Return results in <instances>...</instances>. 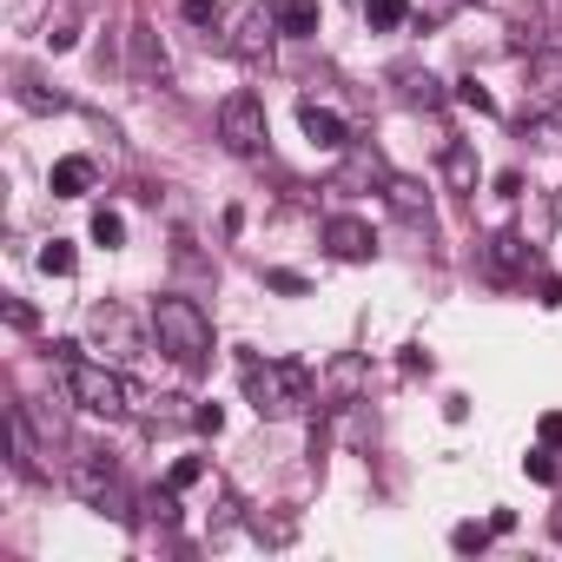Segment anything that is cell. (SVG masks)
<instances>
[{"label": "cell", "mask_w": 562, "mask_h": 562, "mask_svg": "<svg viewBox=\"0 0 562 562\" xmlns=\"http://www.w3.org/2000/svg\"><path fill=\"white\" fill-rule=\"evenodd\" d=\"M93 186V159H60L54 166V199H80Z\"/></svg>", "instance_id": "d6986e66"}, {"label": "cell", "mask_w": 562, "mask_h": 562, "mask_svg": "<svg viewBox=\"0 0 562 562\" xmlns=\"http://www.w3.org/2000/svg\"><path fill=\"white\" fill-rule=\"evenodd\" d=\"M371 8V27H404L411 21V0H364Z\"/></svg>", "instance_id": "4316f807"}, {"label": "cell", "mask_w": 562, "mask_h": 562, "mask_svg": "<svg viewBox=\"0 0 562 562\" xmlns=\"http://www.w3.org/2000/svg\"><path fill=\"white\" fill-rule=\"evenodd\" d=\"M542 443H562V411H549V417H542Z\"/></svg>", "instance_id": "e575fe53"}, {"label": "cell", "mask_w": 562, "mask_h": 562, "mask_svg": "<svg viewBox=\"0 0 562 562\" xmlns=\"http://www.w3.org/2000/svg\"><path fill=\"white\" fill-rule=\"evenodd\" d=\"M483 265H490V278H516V271H529L536 258H529V245H522L516 232H496L490 251H483Z\"/></svg>", "instance_id": "4fadbf2b"}, {"label": "cell", "mask_w": 562, "mask_h": 562, "mask_svg": "<svg viewBox=\"0 0 562 562\" xmlns=\"http://www.w3.org/2000/svg\"><path fill=\"white\" fill-rule=\"evenodd\" d=\"M358 179H391V172H384V159H378L371 146H351V166H345V179H338V186H358Z\"/></svg>", "instance_id": "603a6c76"}, {"label": "cell", "mask_w": 562, "mask_h": 562, "mask_svg": "<svg viewBox=\"0 0 562 562\" xmlns=\"http://www.w3.org/2000/svg\"><path fill=\"white\" fill-rule=\"evenodd\" d=\"M522 133H529L542 153H562V106H536V113L522 120Z\"/></svg>", "instance_id": "e0dca14e"}, {"label": "cell", "mask_w": 562, "mask_h": 562, "mask_svg": "<svg viewBox=\"0 0 562 562\" xmlns=\"http://www.w3.org/2000/svg\"><path fill=\"white\" fill-rule=\"evenodd\" d=\"M529 87H536V106H562V47L529 54Z\"/></svg>", "instance_id": "7c38bea8"}, {"label": "cell", "mask_w": 562, "mask_h": 562, "mask_svg": "<svg viewBox=\"0 0 562 562\" xmlns=\"http://www.w3.org/2000/svg\"><path fill=\"white\" fill-rule=\"evenodd\" d=\"M265 285H271V292H305V278H299V271H265Z\"/></svg>", "instance_id": "d6a6232c"}, {"label": "cell", "mask_w": 562, "mask_h": 562, "mask_svg": "<svg viewBox=\"0 0 562 562\" xmlns=\"http://www.w3.org/2000/svg\"><path fill=\"white\" fill-rule=\"evenodd\" d=\"M364 378H371V364L364 358H331V371H325V391H331V404H351L358 391H364Z\"/></svg>", "instance_id": "9a60e30c"}, {"label": "cell", "mask_w": 562, "mask_h": 562, "mask_svg": "<svg viewBox=\"0 0 562 562\" xmlns=\"http://www.w3.org/2000/svg\"><path fill=\"white\" fill-rule=\"evenodd\" d=\"M443 186L450 192H476V146L470 139H443Z\"/></svg>", "instance_id": "5bb4252c"}, {"label": "cell", "mask_w": 562, "mask_h": 562, "mask_svg": "<svg viewBox=\"0 0 562 562\" xmlns=\"http://www.w3.org/2000/svg\"><path fill=\"white\" fill-rule=\"evenodd\" d=\"M265 8L278 14L285 34H318V8H312V0H265Z\"/></svg>", "instance_id": "ac0fdd59"}, {"label": "cell", "mask_w": 562, "mask_h": 562, "mask_svg": "<svg viewBox=\"0 0 562 562\" xmlns=\"http://www.w3.org/2000/svg\"><path fill=\"white\" fill-rule=\"evenodd\" d=\"M397 87H404L411 106H443V87H437L430 74H417V67H397Z\"/></svg>", "instance_id": "ffe728a7"}, {"label": "cell", "mask_w": 562, "mask_h": 562, "mask_svg": "<svg viewBox=\"0 0 562 562\" xmlns=\"http://www.w3.org/2000/svg\"><path fill=\"white\" fill-rule=\"evenodd\" d=\"M67 397H74L80 411L106 417V424H120V417L139 411V391H133L113 364H87V358H67Z\"/></svg>", "instance_id": "3957f363"}, {"label": "cell", "mask_w": 562, "mask_h": 562, "mask_svg": "<svg viewBox=\"0 0 562 562\" xmlns=\"http://www.w3.org/2000/svg\"><path fill=\"white\" fill-rule=\"evenodd\" d=\"M41 41H47L54 54H67V47L80 41V8H74V0H60V8L47 14V34H41Z\"/></svg>", "instance_id": "2e32d148"}, {"label": "cell", "mask_w": 562, "mask_h": 562, "mask_svg": "<svg viewBox=\"0 0 562 562\" xmlns=\"http://www.w3.org/2000/svg\"><path fill=\"white\" fill-rule=\"evenodd\" d=\"M384 192H391V205H397L404 218H430V199H424L417 179H384Z\"/></svg>", "instance_id": "7402d4cb"}, {"label": "cell", "mask_w": 562, "mask_h": 562, "mask_svg": "<svg viewBox=\"0 0 562 562\" xmlns=\"http://www.w3.org/2000/svg\"><path fill=\"white\" fill-rule=\"evenodd\" d=\"M325 245H331L338 258H351V265H364V258L378 251V238H371L364 218H325Z\"/></svg>", "instance_id": "8fae6325"}, {"label": "cell", "mask_w": 562, "mask_h": 562, "mask_svg": "<svg viewBox=\"0 0 562 562\" xmlns=\"http://www.w3.org/2000/svg\"><path fill=\"white\" fill-rule=\"evenodd\" d=\"M457 100H463L470 113H496V100H490V93H483L476 80H463V87H457Z\"/></svg>", "instance_id": "1f68e13d"}, {"label": "cell", "mask_w": 562, "mask_h": 562, "mask_svg": "<svg viewBox=\"0 0 562 562\" xmlns=\"http://www.w3.org/2000/svg\"><path fill=\"white\" fill-rule=\"evenodd\" d=\"M179 14H186L192 27H212V34L225 27V8H218V0H186V8H179Z\"/></svg>", "instance_id": "83f0119b"}, {"label": "cell", "mask_w": 562, "mask_h": 562, "mask_svg": "<svg viewBox=\"0 0 562 562\" xmlns=\"http://www.w3.org/2000/svg\"><path fill=\"white\" fill-rule=\"evenodd\" d=\"M67 483H74V496H87L93 509H106V516H133L126 503V483H120V463L106 457V450H74L67 457Z\"/></svg>", "instance_id": "277c9868"}, {"label": "cell", "mask_w": 562, "mask_h": 562, "mask_svg": "<svg viewBox=\"0 0 562 562\" xmlns=\"http://www.w3.org/2000/svg\"><path fill=\"white\" fill-rule=\"evenodd\" d=\"M87 338L100 345V358H113V364H126V358H139L146 351V338H139V325H133V312L126 305H93L87 312Z\"/></svg>", "instance_id": "8992f818"}, {"label": "cell", "mask_w": 562, "mask_h": 562, "mask_svg": "<svg viewBox=\"0 0 562 562\" xmlns=\"http://www.w3.org/2000/svg\"><path fill=\"white\" fill-rule=\"evenodd\" d=\"M218 139H225V153H238V159H265V139H271L265 100H258V93H232V100L218 106Z\"/></svg>", "instance_id": "5b68a950"}, {"label": "cell", "mask_w": 562, "mask_h": 562, "mask_svg": "<svg viewBox=\"0 0 562 562\" xmlns=\"http://www.w3.org/2000/svg\"><path fill=\"white\" fill-rule=\"evenodd\" d=\"M14 100H21L27 113H60V106H67V100H60V93H47L34 74H14Z\"/></svg>", "instance_id": "44dd1931"}, {"label": "cell", "mask_w": 562, "mask_h": 562, "mask_svg": "<svg viewBox=\"0 0 562 562\" xmlns=\"http://www.w3.org/2000/svg\"><path fill=\"white\" fill-rule=\"evenodd\" d=\"M490 536H496V522H457V529H450V542H457L463 555H470V549H483Z\"/></svg>", "instance_id": "f546056e"}, {"label": "cell", "mask_w": 562, "mask_h": 562, "mask_svg": "<svg viewBox=\"0 0 562 562\" xmlns=\"http://www.w3.org/2000/svg\"><path fill=\"white\" fill-rule=\"evenodd\" d=\"M146 509H153V522H179V490L166 483V490H146Z\"/></svg>", "instance_id": "f1b7e54d"}, {"label": "cell", "mask_w": 562, "mask_h": 562, "mask_svg": "<svg viewBox=\"0 0 562 562\" xmlns=\"http://www.w3.org/2000/svg\"><path fill=\"white\" fill-rule=\"evenodd\" d=\"M225 27H232V54L265 60V54H271V34H278V14L265 8V0H245L238 14H225Z\"/></svg>", "instance_id": "52a82bcc"}, {"label": "cell", "mask_w": 562, "mask_h": 562, "mask_svg": "<svg viewBox=\"0 0 562 562\" xmlns=\"http://www.w3.org/2000/svg\"><path fill=\"white\" fill-rule=\"evenodd\" d=\"M199 430H212V437H218V430H225V411H218V404H199Z\"/></svg>", "instance_id": "836d02e7"}, {"label": "cell", "mask_w": 562, "mask_h": 562, "mask_svg": "<svg viewBox=\"0 0 562 562\" xmlns=\"http://www.w3.org/2000/svg\"><path fill=\"white\" fill-rule=\"evenodd\" d=\"M238 378H245V397L258 417H299L312 411V364L299 358H238Z\"/></svg>", "instance_id": "6da1fadb"}, {"label": "cell", "mask_w": 562, "mask_h": 562, "mask_svg": "<svg viewBox=\"0 0 562 562\" xmlns=\"http://www.w3.org/2000/svg\"><path fill=\"white\" fill-rule=\"evenodd\" d=\"M41 271H47V278H74V245H67V238H47V245H41Z\"/></svg>", "instance_id": "484cf974"}, {"label": "cell", "mask_w": 562, "mask_h": 562, "mask_svg": "<svg viewBox=\"0 0 562 562\" xmlns=\"http://www.w3.org/2000/svg\"><path fill=\"white\" fill-rule=\"evenodd\" d=\"M166 483H172V490H199V483H212V463H205V457H179V463L166 470Z\"/></svg>", "instance_id": "cb8c5ba5"}, {"label": "cell", "mask_w": 562, "mask_h": 562, "mask_svg": "<svg viewBox=\"0 0 562 562\" xmlns=\"http://www.w3.org/2000/svg\"><path fill=\"white\" fill-rule=\"evenodd\" d=\"M153 338H159V351H166L179 371H205V364H212V318H205L192 299H179V292H166V299L153 305Z\"/></svg>", "instance_id": "7a4b0ae2"}, {"label": "cell", "mask_w": 562, "mask_h": 562, "mask_svg": "<svg viewBox=\"0 0 562 562\" xmlns=\"http://www.w3.org/2000/svg\"><path fill=\"white\" fill-rule=\"evenodd\" d=\"M299 126H305V139H312V146H325V153H345V146H351L345 120H338L331 106H318V100H299Z\"/></svg>", "instance_id": "30bf717a"}, {"label": "cell", "mask_w": 562, "mask_h": 562, "mask_svg": "<svg viewBox=\"0 0 562 562\" xmlns=\"http://www.w3.org/2000/svg\"><path fill=\"white\" fill-rule=\"evenodd\" d=\"M14 463H21V476H54V443L41 437L27 404H14Z\"/></svg>", "instance_id": "ba28073f"}, {"label": "cell", "mask_w": 562, "mask_h": 562, "mask_svg": "<svg viewBox=\"0 0 562 562\" xmlns=\"http://www.w3.org/2000/svg\"><path fill=\"white\" fill-rule=\"evenodd\" d=\"M522 470H529L536 483H562V463H555L549 450H529V457H522Z\"/></svg>", "instance_id": "4dcf8cb0"}, {"label": "cell", "mask_w": 562, "mask_h": 562, "mask_svg": "<svg viewBox=\"0 0 562 562\" xmlns=\"http://www.w3.org/2000/svg\"><path fill=\"white\" fill-rule=\"evenodd\" d=\"M126 41H133V80H139V87H159V80L172 74V60H166L159 34H153L146 21H133V34H126Z\"/></svg>", "instance_id": "9c48e42d"}, {"label": "cell", "mask_w": 562, "mask_h": 562, "mask_svg": "<svg viewBox=\"0 0 562 562\" xmlns=\"http://www.w3.org/2000/svg\"><path fill=\"white\" fill-rule=\"evenodd\" d=\"M93 245H106V251H120V245H126V218L100 205V212H93Z\"/></svg>", "instance_id": "d4e9b609"}]
</instances>
